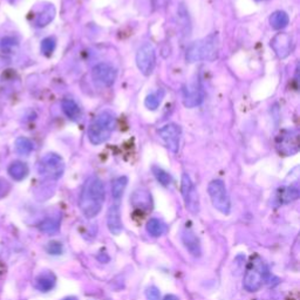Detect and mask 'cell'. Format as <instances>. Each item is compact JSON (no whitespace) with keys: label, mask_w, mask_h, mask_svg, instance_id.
Instances as JSON below:
<instances>
[{"label":"cell","mask_w":300,"mask_h":300,"mask_svg":"<svg viewBox=\"0 0 300 300\" xmlns=\"http://www.w3.org/2000/svg\"><path fill=\"white\" fill-rule=\"evenodd\" d=\"M104 199L106 190L103 182L97 176L88 177L82 187L79 200V206L82 215L88 219L97 217L101 211Z\"/></svg>","instance_id":"6da1fadb"},{"label":"cell","mask_w":300,"mask_h":300,"mask_svg":"<svg viewBox=\"0 0 300 300\" xmlns=\"http://www.w3.org/2000/svg\"><path fill=\"white\" fill-rule=\"evenodd\" d=\"M115 127H116V116L111 110H102L99 113L88 127L89 142L94 146L104 143L110 139Z\"/></svg>","instance_id":"7a4b0ae2"},{"label":"cell","mask_w":300,"mask_h":300,"mask_svg":"<svg viewBox=\"0 0 300 300\" xmlns=\"http://www.w3.org/2000/svg\"><path fill=\"white\" fill-rule=\"evenodd\" d=\"M218 36L216 33L210 34L203 39L190 44L187 50L186 59L188 62H200V61H213L218 56L219 49Z\"/></svg>","instance_id":"3957f363"},{"label":"cell","mask_w":300,"mask_h":300,"mask_svg":"<svg viewBox=\"0 0 300 300\" xmlns=\"http://www.w3.org/2000/svg\"><path fill=\"white\" fill-rule=\"evenodd\" d=\"M267 278V267L264 260L254 254L251 258L250 263L248 265V269L245 271L243 287L248 292H257L263 286Z\"/></svg>","instance_id":"277c9868"},{"label":"cell","mask_w":300,"mask_h":300,"mask_svg":"<svg viewBox=\"0 0 300 300\" xmlns=\"http://www.w3.org/2000/svg\"><path fill=\"white\" fill-rule=\"evenodd\" d=\"M210 200L215 209L223 215H229L231 211V200H230L228 190L222 180H213L207 186Z\"/></svg>","instance_id":"5b68a950"},{"label":"cell","mask_w":300,"mask_h":300,"mask_svg":"<svg viewBox=\"0 0 300 300\" xmlns=\"http://www.w3.org/2000/svg\"><path fill=\"white\" fill-rule=\"evenodd\" d=\"M136 65L145 76L152 74L156 66V50L151 44L146 43L140 47L136 53Z\"/></svg>","instance_id":"8992f818"},{"label":"cell","mask_w":300,"mask_h":300,"mask_svg":"<svg viewBox=\"0 0 300 300\" xmlns=\"http://www.w3.org/2000/svg\"><path fill=\"white\" fill-rule=\"evenodd\" d=\"M276 148L280 155L292 156L297 154L299 151L298 130H283L276 139Z\"/></svg>","instance_id":"52a82bcc"},{"label":"cell","mask_w":300,"mask_h":300,"mask_svg":"<svg viewBox=\"0 0 300 300\" xmlns=\"http://www.w3.org/2000/svg\"><path fill=\"white\" fill-rule=\"evenodd\" d=\"M203 101V87L199 75H195L183 87V103L187 108L200 106Z\"/></svg>","instance_id":"ba28073f"},{"label":"cell","mask_w":300,"mask_h":300,"mask_svg":"<svg viewBox=\"0 0 300 300\" xmlns=\"http://www.w3.org/2000/svg\"><path fill=\"white\" fill-rule=\"evenodd\" d=\"M181 191L187 209L193 213H199L200 212L199 193H197L196 188H195L190 176L188 174H186V172L182 175Z\"/></svg>","instance_id":"9c48e42d"},{"label":"cell","mask_w":300,"mask_h":300,"mask_svg":"<svg viewBox=\"0 0 300 300\" xmlns=\"http://www.w3.org/2000/svg\"><path fill=\"white\" fill-rule=\"evenodd\" d=\"M92 76L94 81L102 87H110L116 81L117 71L110 63L101 62L92 69Z\"/></svg>","instance_id":"30bf717a"},{"label":"cell","mask_w":300,"mask_h":300,"mask_svg":"<svg viewBox=\"0 0 300 300\" xmlns=\"http://www.w3.org/2000/svg\"><path fill=\"white\" fill-rule=\"evenodd\" d=\"M158 136L161 137L162 141L167 146L169 150L172 152H176L180 150L181 145V136H182V129L181 127L176 123H168L162 127L158 130Z\"/></svg>","instance_id":"8fae6325"},{"label":"cell","mask_w":300,"mask_h":300,"mask_svg":"<svg viewBox=\"0 0 300 300\" xmlns=\"http://www.w3.org/2000/svg\"><path fill=\"white\" fill-rule=\"evenodd\" d=\"M40 171L45 176L57 180L59 177H61L63 171H65V164H63L62 158L54 154L46 156L41 162Z\"/></svg>","instance_id":"7c38bea8"},{"label":"cell","mask_w":300,"mask_h":300,"mask_svg":"<svg viewBox=\"0 0 300 300\" xmlns=\"http://www.w3.org/2000/svg\"><path fill=\"white\" fill-rule=\"evenodd\" d=\"M271 49L279 59H285L292 52V36L289 33H278L271 40Z\"/></svg>","instance_id":"4fadbf2b"},{"label":"cell","mask_w":300,"mask_h":300,"mask_svg":"<svg viewBox=\"0 0 300 300\" xmlns=\"http://www.w3.org/2000/svg\"><path fill=\"white\" fill-rule=\"evenodd\" d=\"M182 238V243L184 244V247L188 251H189V253L191 256L194 257H200V254H202V248H200V242L199 237H197V235L195 234L193 230L190 229H186L182 231L181 235Z\"/></svg>","instance_id":"5bb4252c"},{"label":"cell","mask_w":300,"mask_h":300,"mask_svg":"<svg viewBox=\"0 0 300 300\" xmlns=\"http://www.w3.org/2000/svg\"><path fill=\"white\" fill-rule=\"evenodd\" d=\"M107 226L109 229L110 234L115 236L120 235L122 232L123 225L122 221H121V210L119 203L111 204L108 209L107 212Z\"/></svg>","instance_id":"9a60e30c"},{"label":"cell","mask_w":300,"mask_h":300,"mask_svg":"<svg viewBox=\"0 0 300 300\" xmlns=\"http://www.w3.org/2000/svg\"><path fill=\"white\" fill-rule=\"evenodd\" d=\"M132 203L135 207L140 209H149L151 207V195L145 189H139L133 194Z\"/></svg>","instance_id":"2e32d148"},{"label":"cell","mask_w":300,"mask_h":300,"mask_svg":"<svg viewBox=\"0 0 300 300\" xmlns=\"http://www.w3.org/2000/svg\"><path fill=\"white\" fill-rule=\"evenodd\" d=\"M55 276L50 272L40 274L36 279V287L41 292H49L55 286Z\"/></svg>","instance_id":"e0dca14e"},{"label":"cell","mask_w":300,"mask_h":300,"mask_svg":"<svg viewBox=\"0 0 300 300\" xmlns=\"http://www.w3.org/2000/svg\"><path fill=\"white\" fill-rule=\"evenodd\" d=\"M290 22V18L284 11H276L271 14L270 17V25L273 30L280 31L284 30Z\"/></svg>","instance_id":"ac0fdd59"},{"label":"cell","mask_w":300,"mask_h":300,"mask_svg":"<svg viewBox=\"0 0 300 300\" xmlns=\"http://www.w3.org/2000/svg\"><path fill=\"white\" fill-rule=\"evenodd\" d=\"M62 110L66 114V116L72 121H78L81 117V109H80L78 103L73 100H63Z\"/></svg>","instance_id":"d6986e66"},{"label":"cell","mask_w":300,"mask_h":300,"mask_svg":"<svg viewBox=\"0 0 300 300\" xmlns=\"http://www.w3.org/2000/svg\"><path fill=\"white\" fill-rule=\"evenodd\" d=\"M127 184H128V177L127 176H120L113 181V183H111V195H113V199L115 200H121L127 188Z\"/></svg>","instance_id":"ffe728a7"},{"label":"cell","mask_w":300,"mask_h":300,"mask_svg":"<svg viewBox=\"0 0 300 300\" xmlns=\"http://www.w3.org/2000/svg\"><path fill=\"white\" fill-rule=\"evenodd\" d=\"M177 14H178V22H180L182 32H183V34H186V36L189 37L190 31H191L190 18H189V13H188V9L186 8L184 4L180 5V7H178V11H177Z\"/></svg>","instance_id":"44dd1931"},{"label":"cell","mask_w":300,"mask_h":300,"mask_svg":"<svg viewBox=\"0 0 300 300\" xmlns=\"http://www.w3.org/2000/svg\"><path fill=\"white\" fill-rule=\"evenodd\" d=\"M299 199V190L296 187H284L279 190V200L282 204H289Z\"/></svg>","instance_id":"7402d4cb"},{"label":"cell","mask_w":300,"mask_h":300,"mask_svg":"<svg viewBox=\"0 0 300 300\" xmlns=\"http://www.w3.org/2000/svg\"><path fill=\"white\" fill-rule=\"evenodd\" d=\"M146 229L151 237H159L165 232V224L158 218H150L147 223Z\"/></svg>","instance_id":"603a6c76"},{"label":"cell","mask_w":300,"mask_h":300,"mask_svg":"<svg viewBox=\"0 0 300 300\" xmlns=\"http://www.w3.org/2000/svg\"><path fill=\"white\" fill-rule=\"evenodd\" d=\"M164 91L163 89H158V91L154 92V93L149 94L148 97L146 98L145 100V104L146 107L150 110H156L158 108L159 104H161L162 100L164 98Z\"/></svg>","instance_id":"cb8c5ba5"},{"label":"cell","mask_w":300,"mask_h":300,"mask_svg":"<svg viewBox=\"0 0 300 300\" xmlns=\"http://www.w3.org/2000/svg\"><path fill=\"white\" fill-rule=\"evenodd\" d=\"M151 170L154 176L156 177V180H157L163 187H169L172 183V177L164 170V169L159 168L157 165H154V167L151 168Z\"/></svg>","instance_id":"d4e9b609"},{"label":"cell","mask_w":300,"mask_h":300,"mask_svg":"<svg viewBox=\"0 0 300 300\" xmlns=\"http://www.w3.org/2000/svg\"><path fill=\"white\" fill-rule=\"evenodd\" d=\"M59 222L54 221V219H46L40 224V230L47 235H54L59 231Z\"/></svg>","instance_id":"484cf974"},{"label":"cell","mask_w":300,"mask_h":300,"mask_svg":"<svg viewBox=\"0 0 300 300\" xmlns=\"http://www.w3.org/2000/svg\"><path fill=\"white\" fill-rule=\"evenodd\" d=\"M9 172H11V175L15 178V180H22V178H24L27 175L28 169L25 164L17 163L11 168Z\"/></svg>","instance_id":"4316f807"},{"label":"cell","mask_w":300,"mask_h":300,"mask_svg":"<svg viewBox=\"0 0 300 300\" xmlns=\"http://www.w3.org/2000/svg\"><path fill=\"white\" fill-rule=\"evenodd\" d=\"M47 251H49L50 254H61L62 245L57 243V242H50V243L47 245Z\"/></svg>","instance_id":"83f0119b"},{"label":"cell","mask_w":300,"mask_h":300,"mask_svg":"<svg viewBox=\"0 0 300 300\" xmlns=\"http://www.w3.org/2000/svg\"><path fill=\"white\" fill-rule=\"evenodd\" d=\"M146 296L148 300H159V291L155 286H150L147 289Z\"/></svg>","instance_id":"f1b7e54d"},{"label":"cell","mask_w":300,"mask_h":300,"mask_svg":"<svg viewBox=\"0 0 300 300\" xmlns=\"http://www.w3.org/2000/svg\"><path fill=\"white\" fill-rule=\"evenodd\" d=\"M54 47H55V43H54L53 39H46L44 40L43 43V50L46 54L52 53L54 50Z\"/></svg>","instance_id":"f546056e"},{"label":"cell","mask_w":300,"mask_h":300,"mask_svg":"<svg viewBox=\"0 0 300 300\" xmlns=\"http://www.w3.org/2000/svg\"><path fill=\"white\" fill-rule=\"evenodd\" d=\"M170 0H151V4L154 9H163L168 6Z\"/></svg>","instance_id":"4dcf8cb0"},{"label":"cell","mask_w":300,"mask_h":300,"mask_svg":"<svg viewBox=\"0 0 300 300\" xmlns=\"http://www.w3.org/2000/svg\"><path fill=\"white\" fill-rule=\"evenodd\" d=\"M163 300H180V299H178L177 297L174 296V295H168V296L164 297Z\"/></svg>","instance_id":"1f68e13d"},{"label":"cell","mask_w":300,"mask_h":300,"mask_svg":"<svg viewBox=\"0 0 300 300\" xmlns=\"http://www.w3.org/2000/svg\"><path fill=\"white\" fill-rule=\"evenodd\" d=\"M63 300H78V298H75V297H68V298H65Z\"/></svg>","instance_id":"d6a6232c"},{"label":"cell","mask_w":300,"mask_h":300,"mask_svg":"<svg viewBox=\"0 0 300 300\" xmlns=\"http://www.w3.org/2000/svg\"><path fill=\"white\" fill-rule=\"evenodd\" d=\"M257 1H260V0H257Z\"/></svg>","instance_id":"836d02e7"}]
</instances>
